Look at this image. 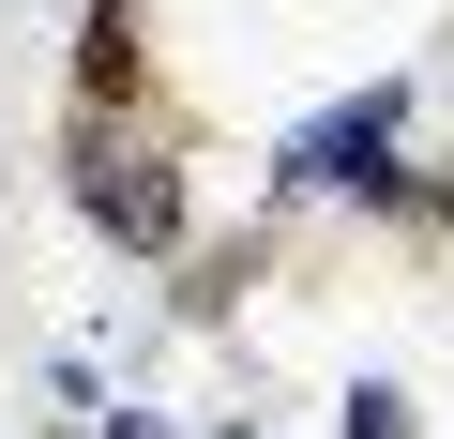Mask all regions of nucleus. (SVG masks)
<instances>
[{"instance_id": "obj_1", "label": "nucleus", "mask_w": 454, "mask_h": 439, "mask_svg": "<svg viewBox=\"0 0 454 439\" xmlns=\"http://www.w3.org/2000/svg\"><path fill=\"white\" fill-rule=\"evenodd\" d=\"M61 182H76V212H91L121 258H182V167H167L152 137H121L106 106H76V137H61Z\"/></svg>"}, {"instance_id": "obj_4", "label": "nucleus", "mask_w": 454, "mask_h": 439, "mask_svg": "<svg viewBox=\"0 0 454 439\" xmlns=\"http://www.w3.org/2000/svg\"><path fill=\"white\" fill-rule=\"evenodd\" d=\"M348 439H409V394H394V379H364V394H348Z\"/></svg>"}, {"instance_id": "obj_2", "label": "nucleus", "mask_w": 454, "mask_h": 439, "mask_svg": "<svg viewBox=\"0 0 454 439\" xmlns=\"http://www.w3.org/2000/svg\"><path fill=\"white\" fill-rule=\"evenodd\" d=\"M394 137H409V76H364L348 106H318V122L288 137V182H303V197H379V212H394V197H424V182L394 167ZM424 212H439V197H424Z\"/></svg>"}, {"instance_id": "obj_3", "label": "nucleus", "mask_w": 454, "mask_h": 439, "mask_svg": "<svg viewBox=\"0 0 454 439\" xmlns=\"http://www.w3.org/2000/svg\"><path fill=\"white\" fill-rule=\"evenodd\" d=\"M137 91V0H91L76 16V106H121Z\"/></svg>"}]
</instances>
